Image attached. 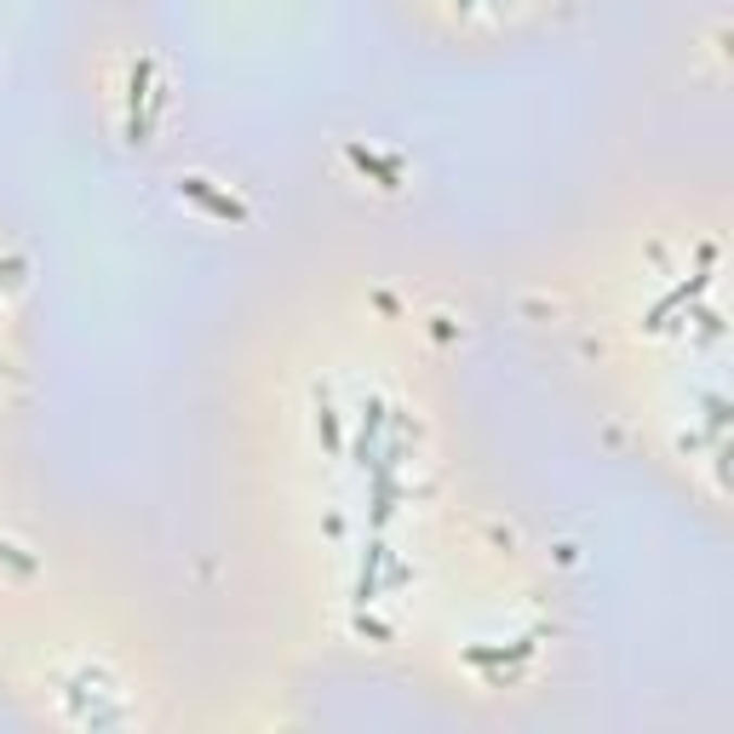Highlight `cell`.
Wrapping results in <instances>:
<instances>
[{"instance_id": "obj_1", "label": "cell", "mask_w": 734, "mask_h": 734, "mask_svg": "<svg viewBox=\"0 0 734 734\" xmlns=\"http://www.w3.org/2000/svg\"><path fill=\"white\" fill-rule=\"evenodd\" d=\"M150 104H155V92H150V58H138V64H132V115H127L132 144L150 132Z\"/></svg>"}, {"instance_id": "obj_2", "label": "cell", "mask_w": 734, "mask_h": 734, "mask_svg": "<svg viewBox=\"0 0 734 734\" xmlns=\"http://www.w3.org/2000/svg\"><path fill=\"white\" fill-rule=\"evenodd\" d=\"M178 190L190 195V201H201L207 213H218V218H248V213H241V201L236 195H218L207 178H178Z\"/></svg>"}, {"instance_id": "obj_3", "label": "cell", "mask_w": 734, "mask_h": 734, "mask_svg": "<svg viewBox=\"0 0 734 734\" xmlns=\"http://www.w3.org/2000/svg\"><path fill=\"white\" fill-rule=\"evenodd\" d=\"M0 562L17 568V574H29V568H35V557H29V550H17L12 540H0Z\"/></svg>"}, {"instance_id": "obj_4", "label": "cell", "mask_w": 734, "mask_h": 734, "mask_svg": "<svg viewBox=\"0 0 734 734\" xmlns=\"http://www.w3.org/2000/svg\"><path fill=\"white\" fill-rule=\"evenodd\" d=\"M17 270H24V258H7V264H0V293H7L12 281H17Z\"/></svg>"}]
</instances>
